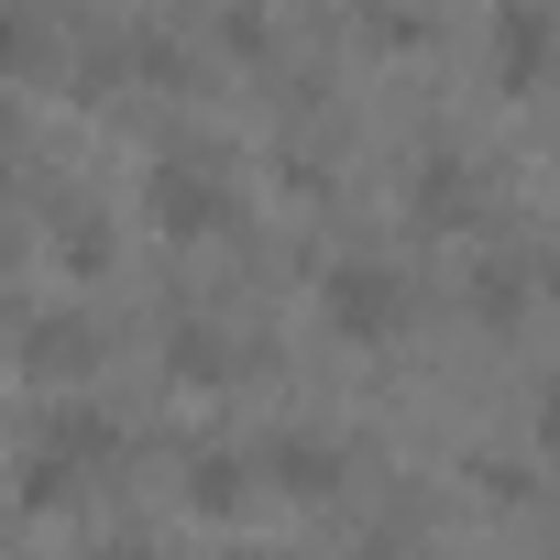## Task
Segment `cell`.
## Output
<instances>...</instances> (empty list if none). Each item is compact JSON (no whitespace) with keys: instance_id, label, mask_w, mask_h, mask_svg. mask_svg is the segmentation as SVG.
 <instances>
[{"instance_id":"cell-1","label":"cell","mask_w":560,"mask_h":560,"mask_svg":"<svg viewBox=\"0 0 560 560\" xmlns=\"http://www.w3.org/2000/svg\"><path fill=\"white\" fill-rule=\"evenodd\" d=\"M100 451H110V418H100V407H56V418L34 429V451H23V494H34V505H56Z\"/></svg>"},{"instance_id":"cell-2","label":"cell","mask_w":560,"mask_h":560,"mask_svg":"<svg viewBox=\"0 0 560 560\" xmlns=\"http://www.w3.org/2000/svg\"><path fill=\"white\" fill-rule=\"evenodd\" d=\"M143 198H154V220H165V231H220V220H231V176H220L209 154H176V143L154 154Z\"/></svg>"},{"instance_id":"cell-3","label":"cell","mask_w":560,"mask_h":560,"mask_svg":"<svg viewBox=\"0 0 560 560\" xmlns=\"http://www.w3.org/2000/svg\"><path fill=\"white\" fill-rule=\"evenodd\" d=\"M330 319L341 330H396L407 319V275L396 264H341L330 275Z\"/></svg>"},{"instance_id":"cell-4","label":"cell","mask_w":560,"mask_h":560,"mask_svg":"<svg viewBox=\"0 0 560 560\" xmlns=\"http://www.w3.org/2000/svg\"><path fill=\"white\" fill-rule=\"evenodd\" d=\"M418 209H451V220L472 209V165H462L451 143H440V154H418Z\"/></svg>"},{"instance_id":"cell-5","label":"cell","mask_w":560,"mask_h":560,"mask_svg":"<svg viewBox=\"0 0 560 560\" xmlns=\"http://www.w3.org/2000/svg\"><path fill=\"white\" fill-rule=\"evenodd\" d=\"M494 45H505V67H538V56H549V23H538V12H505Z\"/></svg>"},{"instance_id":"cell-6","label":"cell","mask_w":560,"mask_h":560,"mask_svg":"<svg viewBox=\"0 0 560 560\" xmlns=\"http://www.w3.org/2000/svg\"><path fill=\"white\" fill-rule=\"evenodd\" d=\"M78 341H89L78 319H45V330H34V363H45V374H67V363H78Z\"/></svg>"},{"instance_id":"cell-7","label":"cell","mask_w":560,"mask_h":560,"mask_svg":"<svg viewBox=\"0 0 560 560\" xmlns=\"http://www.w3.org/2000/svg\"><path fill=\"white\" fill-rule=\"evenodd\" d=\"M187 494H198V505H231V494H242V462H220V451H209V462L187 472Z\"/></svg>"},{"instance_id":"cell-8","label":"cell","mask_w":560,"mask_h":560,"mask_svg":"<svg viewBox=\"0 0 560 560\" xmlns=\"http://www.w3.org/2000/svg\"><path fill=\"white\" fill-rule=\"evenodd\" d=\"M538 440L560 451V374H549V396H538Z\"/></svg>"},{"instance_id":"cell-9","label":"cell","mask_w":560,"mask_h":560,"mask_svg":"<svg viewBox=\"0 0 560 560\" xmlns=\"http://www.w3.org/2000/svg\"><path fill=\"white\" fill-rule=\"evenodd\" d=\"M220 560H298V549H220Z\"/></svg>"}]
</instances>
